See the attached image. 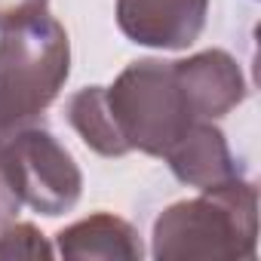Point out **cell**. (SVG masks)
Listing matches in <instances>:
<instances>
[{"label":"cell","mask_w":261,"mask_h":261,"mask_svg":"<svg viewBox=\"0 0 261 261\" xmlns=\"http://www.w3.org/2000/svg\"><path fill=\"white\" fill-rule=\"evenodd\" d=\"M151 255L157 261H243L258 246V191L243 175L172 203L154 221Z\"/></svg>","instance_id":"obj_1"},{"label":"cell","mask_w":261,"mask_h":261,"mask_svg":"<svg viewBox=\"0 0 261 261\" xmlns=\"http://www.w3.org/2000/svg\"><path fill=\"white\" fill-rule=\"evenodd\" d=\"M209 0H117L120 31L151 49H188L206 28Z\"/></svg>","instance_id":"obj_5"},{"label":"cell","mask_w":261,"mask_h":261,"mask_svg":"<svg viewBox=\"0 0 261 261\" xmlns=\"http://www.w3.org/2000/svg\"><path fill=\"white\" fill-rule=\"evenodd\" d=\"M19 209H22V203H19V197L13 194V188H10L4 169H0V227L10 224V221H16Z\"/></svg>","instance_id":"obj_12"},{"label":"cell","mask_w":261,"mask_h":261,"mask_svg":"<svg viewBox=\"0 0 261 261\" xmlns=\"http://www.w3.org/2000/svg\"><path fill=\"white\" fill-rule=\"evenodd\" d=\"M108 111L129 151L148 157H166V151L197 123L172 62L142 59L126 65L111 86H105Z\"/></svg>","instance_id":"obj_3"},{"label":"cell","mask_w":261,"mask_h":261,"mask_svg":"<svg viewBox=\"0 0 261 261\" xmlns=\"http://www.w3.org/2000/svg\"><path fill=\"white\" fill-rule=\"evenodd\" d=\"M0 258H53V246L34 224L10 221L0 227Z\"/></svg>","instance_id":"obj_10"},{"label":"cell","mask_w":261,"mask_h":261,"mask_svg":"<svg viewBox=\"0 0 261 261\" xmlns=\"http://www.w3.org/2000/svg\"><path fill=\"white\" fill-rule=\"evenodd\" d=\"M68 123L74 126V133L83 139L86 148H92L101 157H123L129 154L120 129L108 111V98H105V86H86L80 92H74L68 98Z\"/></svg>","instance_id":"obj_9"},{"label":"cell","mask_w":261,"mask_h":261,"mask_svg":"<svg viewBox=\"0 0 261 261\" xmlns=\"http://www.w3.org/2000/svg\"><path fill=\"white\" fill-rule=\"evenodd\" d=\"M49 0H0V31L19 28L37 16H43Z\"/></svg>","instance_id":"obj_11"},{"label":"cell","mask_w":261,"mask_h":261,"mask_svg":"<svg viewBox=\"0 0 261 261\" xmlns=\"http://www.w3.org/2000/svg\"><path fill=\"white\" fill-rule=\"evenodd\" d=\"M0 169L19 203L46 218L71 212L83 191L74 157L37 123L0 139Z\"/></svg>","instance_id":"obj_4"},{"label":"cell","mask_w":261,"mask_h":261,"mask_svg":"<svg viewBox=\"0 0 261 261\" xmlns=\"http://www.w3.org/2000/svg\"><path fill=\"white\" fill-rule=\"evenodd\" d=\"M71 74L68 31L37 16L0 37V139L34 126Z\"/></svg>","instance_id":"obj_2"},{"label":"cell","mask_w":261,"mask_h":261,"mask_svg":"<svg viewBox=\"0 0 261 261\" xmlns=\"http://www.w3.org/2000/svg\"><path fill=\"white\" fill-rule=\"evenodd\" d=\"M172 71L197 120H218L230 114L249 92L243 68L224 49H206L172 62Z\"/></svg>","instance_id":"obj_6"},{"label":"cell","mask_w":261,"mask_h":261,"mask_svg":"<svg viewBox=\"0 0 261 261\" xmlns=\"http://www.w3.org/2000/svg\"><path fill=\"white\" fill-rule=\"evenodd\" d=\"M56 252L65 258H123L139 261L145 255V246L139 240V230L111 215L95 212L83 221H74L56 233Z\"/></svg>","instance_id":"obj_8"},{"label":"cell","mask_w":261,"mask_h":261,"mask_svg":"<svg viewBox=\"0 0 261 261\" xmlns=\"http://www.w3.org/2000/svg\"><path fill=\"white\" fill-rule=\"evenodd\" d=\"M166 163L172 175L188 188H218L243 175L240 163L233 160L224 133L212 120H197L185 129V136L166 151Z\"/></svg>","instance_id":"obj_7"}]
</instances>
